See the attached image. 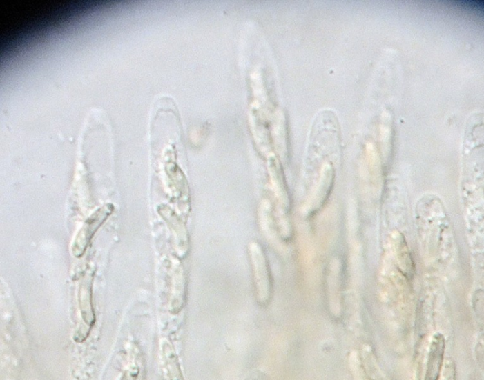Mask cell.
I'll list each match as a JSON object with an SVG mask.
<instances>
[{
    "label": "cell",
    "mask_w": 484,
    "mask_h": 380,
    "mask_svg": "<svg viewBox=\"0 0 484 380\" xmlns=\"http://www.w3.org/2000/svg\"><path fill=\"white\" fill-rule=\"evenodd\" d=\"M113 206L111 204L99 209L93 215L88 219L81 233L79 234L75 246H74V254L77 257H80L84 254L88 242L91 240L94 234L100 227L104 221L113 211Z\"/></svg>",
    "instance_id": "obj_1"
},
{
    "label": "cell",
    "mask_w": 484,
    "mask_h": 380,
    "mask_svg": "<svg viewBox=\"0 0 484 380\" xmlns=\"http://www.w3.org/2000/svg\"><path fill=\"white\" fill-rule=\"evenodd\" d=\"M445 338L441 334L433 336L429 346L426 374L423 380H438L444 363Z\"/></svg>",
    "instance_id": "obj_2"
},
{
    "label": "cell",
    "mask_w": 484,
    "mask_h": 380,
    "mask_svg": "<svg viewBox=\"0 0 484 380\" xmlns=\"http://www.w3.org/2000/svg\"><path fill=\"white\" fill-rule=\"evenodd\" d=\"M438 380H456V368L452 359H447L443 363Z\"/></svg>",
    "instance_id": "obj_3"
}]
</instances>
